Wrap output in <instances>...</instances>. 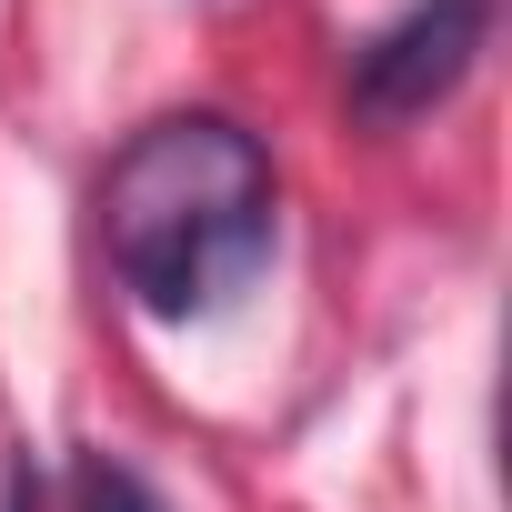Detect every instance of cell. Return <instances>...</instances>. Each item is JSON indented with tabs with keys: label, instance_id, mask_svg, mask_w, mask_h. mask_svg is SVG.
I'll use <instances>...</instances> for the list:
<instances>
[{
	"label": "cell",
	"instance_id": "1",
	"mask_svg": "<svg viewBox=\"0 0 512 512\" xmlns=\"http://www.w3.org/2000/svg\"><path fill=\"white\" fill-rule=\"evenodd\" d=\"M282 241V181L262 131L231 111H161L101 171V251L111 282L151 322H211L262 282Z\"/></svg>",
	"mask_w": 512,
	"mask_h": 512
},
{
	"label": "cell",
	"instance_id": "2",
	"mask_svg": "<svg viewBox=\"0 0 512 512\" xmlns=\"http://www.w3.org/2000/svg\"><path fill=\"white\" fill-rule=\"evenodd\" d=\"M492 11L502 0H412L402 21H382L352 51V81H342L352 121L392 131V121H422L432 101H452L472 81V61L492 51Z\"/></svg>",
	"mask_w": 512,
	"mask_h": 512
},
{
	"label": "cell",
	"instance_id": "3",
	"mask_svg": "<svg viewBox=\"0 0 512 512\" xmlns=\"http://www.w3.org/2000/svg\"><path fill=\"white\" fill-rule=\"evenodd\" d=\"M71 512H171V502H161L121 452H81V462H71Z\"/></svg>",
	"mask_w": 512,
	"mask_h": 512
},
{
	"label": "cell",
	"instance_id": "4",
	"mask_svg": "<svg viewBox=\"0 0 512 512\" xmlns=\"http://www.w3.org/2000/svg\"><path fill=\"white\" fill-rule=\"evenodd\" d=\"M0 512H41V482H31V462L11 472V492H0Z\"/></svg>",
	"mask_w": 512,
	"mask_h": 512
}]
</instances>
